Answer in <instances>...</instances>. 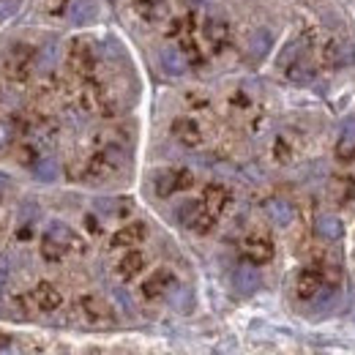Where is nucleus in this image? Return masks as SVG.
Masks as SVG:
<instances>
[{
	"instance_id": "obj_1",
	"label": "nucleus",
	"mask_w": 355,
	"mask_h": 355,
	"mask_svg": "<svg viewBox=\"0 0 355 355\" xmlns=\"http://www.w3.org/2000/svg\"><path fill=\"white\" fill-rule=\"evenodd\" d=\"M77 243V235L69 224L63 222H49L44 232V241H42V254L46 260H60L71 246Z\"/></svg>"
},
{
	"instance_id": "obj_2",
	"label": "nucleus",
	"mask_w": 355,
	"mask_h": 355,
	"mask_svg": "<svg viewBox=\"0 0 355 355\" xmlns=\"http://www.w3.org/2000/svg\"><path fill=\"white\" fill-rule=\"evenodd\" d=\"M194 183V175L189 170H178V167H170V170H159L153 175V189L159 197H170L175 191H183Z\"/></svg>"
},
{
	"instance_id": "obj_3",
	"label": "nucleus",
	"mask_w": 355,
	"mask_h": 355,
	"mask_svg": "<svg viewBox=\"0 0 355 355\" xmlns=\"http://www.w3.org/2000/svg\"><path fill=\"white\" fill-rule=\"evenodd\" d=\"M175 290V276L170 270H156L142 282V295L145 298H162Z\"/></svg>"
},
{
	"instance_id": "obj_4",
	"label": "nucleus",
	"mask_w": 355,
	"mask_h": 355,
	"mask_svg": "<svg viewBox=\"0 0 355 355\" xmlns=\"http://www.w3.org/2000/svg\"><path fill=\"white\" fill-rule=\"evenodd\" d=\"M31 301H33V306L39 311H55L60 304H63V295H60V290L58 287H52L49 282H39L33 290H31V295H28Z\"/></svg>"
},
{
	"instance_id": "obj_5",
	"label": "nucleus",
	"mask_w": 355,
	"mask_h": 355,
	"mask_svg": "<svg viewBox=\"0 0 355 355\" xmlns=\"http://www.w3.org/2000/svg\"><path fill=\"white\" fill-rule=\"evenodd\" d=\"M31 49L28 46H14L11 52H8V58H6V74L11 77V80H25V74H28V69H31Z\"/></svg>"
},
{
	"instance_id": "obj_6",
	"label": "nucleus",
	"mask_w": 355,
	"mask_h": 355,
	"mask_svg": "<svg viewBox=\"0 0 355 355\" xmlns=\"http://www.w3.org/2000/svg\"><path fill=\"white\" fill-rule=\"evenodd\" d=\"M159 66H162V71L167 74V77H183L186 74V55L175 49V46H164L162 52H159Z\"/></svg>"
},
{
	"instance_id": "obj_7",
	"label": "nucleus",
	"mask_w": 355,
	"mask_h": 355,
	"mask_svg": "<svg viewBox=\"0 0 355 355\" xmlns=\"http://www.w3.org/2000/svg\"><path fill=\"white\" fill-rule=\"evenodd\" d=\"M173 137H175L180 145H186V148H197L202 142L200 126L194 121H189V118H178L175 123H173Z\"/></svg>"
},
{
	"instance_id": "obj_8",
	"label": "nucleus",
	"mask_w": 355,
	"mask_h": 355,
	"mask_svg": "<svg viewBox=\"0 0 355 355\" xmlns=\"http://www.w3.org/2000/svg\"><path fill=\"white\" fill-rule=\"evenodd\" d=\"M232 287L241 293V295H252L260 290V273L252 266H241L232 273Z\"/></svg>"
},
{
	"instance_id": "obj_9",
	"label": "nucleus",
	"mask_w": 355,
	"mask_h": 355,
	"mask_svg": "<svg viewBox=\"0 0 355 355\" xmlns=\"http://www.w3.org/2000/svg\"><path fill=\"white\" fill-rule=\"evenodd\" d=\"M243 249H246V257H249L252 263H268V260L273 257V243H270V238H266V235H252V238H246Z\"/></svg>"
},
{
	"instance_id": "obj_10",
	"label": "nucleus",
	"mask_w": 355,
	"mask_h": 355,
	"mask_svg": "<svg viewBox=\"0 0 355 355\" xmlns=\"http://www.w3.org/2000/svg\"><path fill=\"white\" fill-rule=\"evenodd\" d=\"M266 214H268V219L276 224V227H287V224L295 219V208H293L287 200H282V197H273V200H268V202H266Z\"/></svg>"
},
{
	"instance_id": "obj_11",
	"label": "nucleus",
	"mask_w": 355,
	"mask_h": 355,
	"mask_svg": "<svg viewBox=\"0 0 355 355\" xmlns=\"http://www.w3.org/2000/svg\"><path fill=\"white\" fill-rule=\"evenodd\" d=\"M205 42L211 44V49H222L227 42H230V25L224 22L222 17H211L205 19Z\"/></svg>"
},
{
	"instance_id": "obj_12",
	"label": "nucleus",
	"mask_w": 355,
	"mask_h": 355,
	"mask_svg": "<svg viewBox=\"0 0 355 355\" xmlns=\"http://www.w3.org/2000/svg\"><path fill=\"white\" fill-rule=\"evenodd\" d=\"M145 224L142 222H134V224H126L123 230H118L115 235H112V246L115 249H129V246H137L142 238H145Z\"/></svg>"
},
{
	"instance_id": "obj_13",
	"label": "nucleus",
	"mask_w": 355,
	"mask_h": 355,
	"mask_svg": "<svg viewBox=\"0 0 355 355\" xmlns=\"http://www.w3.org/2000/svg\"><path fill=\"white\" fill-rule=\"evenodd\" d=\"M317 235L322 238V241H342V235H345V224L339 216H331V214H322L320 219H317Z\"/></svg>"
},
{
	"instance_id": "obj_14",
	"label": "nucleus",
	"mask_w": 355,
	"mask_h": 355,
	"mask_svg": "<svg viewBox=\"0 0 355 355\" xmlns=\"http://www.w3.org/2000/svg\"><path fill=\"white\" fill-rule=\"evenodd\" d=\"M270 46H273V36H270V31L266 28H260V31H254L252 33V39H249V58L252 60H263L268 52H270Z\"/></svg>"
},
{
	"instance_id": "obj_15",
	"label": "nucleus",
	"mask_w": 355,
	"mask_h": 355,
	"mask_svg": "<svg viewBox=\"0 0 355 355\" xmlns=\"http://www.w3.org/2000/svg\"><path fill=\"white\" fill-rule=\"evenodd\" d=\"M69 17L77 28H85L96 19V3L93 0H74L71 8H69Z\"/></svg>"
},
{
	"instance_id": "obj_16",
	"label": "nucleus",
	"mask_w": 355,
	"mask_h": 355,
	"mask_svg": "<svg viewBox=\"0 0 355 355\" xmlns=\"http://www.w3.org/2000/svg\"><path fill=\"white\" fill-rule=\"evenodd\" d=\"M295 290H298L301 298H314V295L322 290V279H320V273L304 270V273L298 276V282H295Z\"/></svg>"
},
{
	"instance_id": "obj_17",
	"label": "nucleus",
	"mask_w": 355,
	"mask_h": 355,
	"mask_svg": "<svg viewBox=\"0 0 355 355\" xmlns=\"http://www.w3.org/2000/svg\"><path fill=\"white\" fill-rule=\"evenodd\" d=\"M355 153V118H345L342 123V132H339V156L350 159Z\"/></svg>"
},
{
	"instance_id": "obj_18",
	"label": "nucleus",
	"mask_w": 355,
	"mask_h": 355,
	"mask_svg": "<svg viewBox=\"0 0 355 355\" xmlns=\"http://www.w3.org/2000/svg\"><path fill=\"white\" fill-rule=\"evenodd\" d=\"M142 268H145V257H142L139 252H126L123 260L118 263V276H121V279H134Z\"/></svg>"
},
{
	"instance_id": "obj_19",
	"label": "nucleus",
	"mask_w": 355,
	"mask_h": 355,
	"mask_svg": "<svg viewBox=\"0 0 355 355\" xmlns=\"http://www.w3.org/2000/svg\"><path fill=\"white\" fill-rule=\"evenodd\" d=\"M227 200H230V194L224 191L222 186H211L208 191H205V200H202V205L216 216V214H222L224 205H227Z\"/></svg>"
},
{
	"instance_id": "obj_20",
	"label": "nucleus",
	"mask_w": 355,
	"mask_h": 355,
	"mask_svg": "<svg viewBox=\"0 0 355 355\" xmlns=\"http://www.w3.org/2000/svg\"><path fill=\"white\" fill-rule=\"evenodd\" d=\"M284 71H287V77H290L293 83H298V85H306L311 77H314L311 66L304 60V58H295V60H293V66H287Z\"/></svg>"
},
{
	"instance_id": "obj_21",
	"label": "nucleus",
	"mask_w": 355,
	"mask_h": 355,
	"mask_svg": "<svg viewBox=\"0 0 355 355\" xmlns=\"http://www.w3.org/2000/svg\"><path fill=\"white\" fill-rule=\"evenodd\" d=\"M33 175H36V180H42V183H52V180H58V175H60V167H58L55 159H42V162L33 164Z\"/></svg>"
},
{
	"instance_id": "obj_22",
	"label": "nucleus",
	"mask_w": 355,
	"mask_h": 355,
	"mask_svg": "<svg viewBox=\"0 0 355 355\" xmlns=\"http://www.w3.org/2000/svg\"><path fill=\"white\" fill-rule=\"evenodd\" d=\"M134 8H137V14H139V17H145V19H159L162 14H159V11H153V8H164V3H162V0H139Z\"/></svg>"
},
{
	"instance_id": "obj_23",
	"label": "nucleus",
	"mask_w": 355,
	"mask_h": 355,
	"mask_svg": "<svg viewBox=\"0 0 355 355\" xmlns=\"http://www.w3.org/2000/svg\"><path fill=\"white\" fill-rule=\"evenodd\" d=\"M170 301H173V306H175L178 311H183V314L191 311V293H189L186 287H175V295H173Z\"/></svg>"
},
{
	"instance_id": "obj_24",
	"label": "nucleus",
	"mask_w": 355,
	"mask_h": 355,
	"mask_svg": "<svg viewBox=\"0 0 355 355\" xmlns=\"http://www.w3.org/2000/svg\"><path fill=\"white\" fill-rule=\"evenodd\" d=\"M71 3H74V0H46V14L60 17V14H66V11L71 8Z\"/></svg>"
},
{
	"instance_id": "obj_25",
	"label": "nucleus",
	"mask_w": 355,
	"mask_h": 355,
	"mask_svg": "<svg viewBox=\"0 0 355 355\" xmlns=\"http://www.w3.org/2000/svg\"><path fill=\"white\" fill-rule=\"evenodd\" d=\"M39 66H42V69H49V66H55V46H46L44 52H42V58H39Z\"/></svg>"
},
{
	"instance_id": "obj_26",
	"label": "nucleus",
	"mask_w": 355,
	"mask_h": 355,
	"mask_svg": "<svg viewBox=\"0 0 355 355\" xmlns=\"http://www.w3.org/2000/svg\"><path fill=\"white\" fill-rule=\"evenodd\" d=\"M14 8H17V3H14V0H0V22H3V19H8V17L14 14Z\"/></svg>"
},
{
	"instance_id": "obj_27",
	"label": "nucleus",
	"mask_w": 355,
	"mask_h": 355,
	"mask_svg": "<svg viewBox=\"0 0 355 355\" xmlns=\"http://www.w3.org/2000/svg\"><path fill=\"white\" fill-rule=\"evenodd\" d=\"M6 279H8V263L0 257V287L6 284Z\"/></svg>"
},
{
	"instance_id": "obj_28",
	"label": "nucleus",
	"mask_w": 355,
	"mask_h": 355,
	"mask_svg": "<svg viewBox=\"0 0 355 355\" xmlns=\"http://www.w3.org/2000/svg\"><path fill=\"white\" fill-rule=\"evenodd\" d=\"M8 183H11V180H8V178H6L3 173H0V194H3L6 189H8Z\"/></svg>"
}]
</instances>
